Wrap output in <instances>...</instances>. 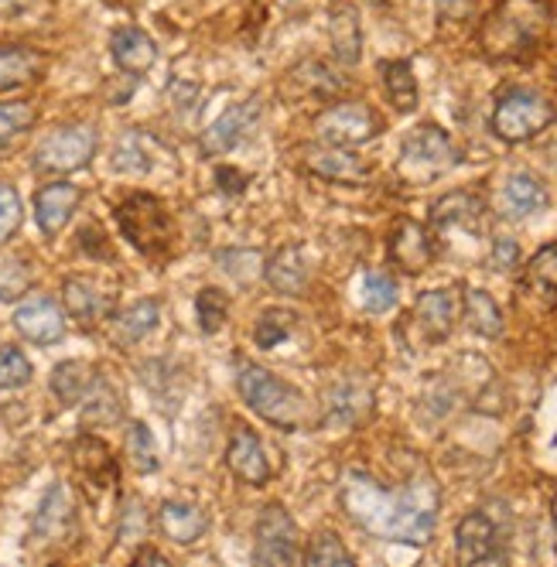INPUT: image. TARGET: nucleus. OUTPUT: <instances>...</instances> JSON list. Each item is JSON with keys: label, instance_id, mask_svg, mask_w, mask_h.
Listing matches in <instances>:
<instances>
[{"label": "nucleus", "instance_id": "obj_1", "mask_svg": "<svg viewBox=\"0 0 557 567\" xmlns=\"http://www.w3.org/2000/svg\"><path fill=\"white\" fill-rule=\"evenodd\" d=\"M342 506L349 519L367 530L370 537L390 544H411L424 547L434 537L437 506L442 493L427 472L414 475L404 489H383V485L367 472H345L342 478Z\"/></svg>", "mask_w": 557, "mask_h": 567}, {"label": "nucleus", "instance_id": "obj_2", "mask_svg": "<svg viewBox=\"0 0 557 567\" xmlns=\"http://www.w3.org/2000/svg\"><path fill=\"white\" fill-rule=\"evenodd\" d=\"M547 31L544 0H503L486 18L479 42L489 59H527Z\"/></svg>", "mask_w": 557, "mask_h": 567}, {"label": "nucleus", "instance_id": "obj_3", "mask_svg": "<svg viewBox=\"0 0 557 567\" xmlns=\"http://www.w3.org/2000/svg\"><path fill=\"white\" fill-rule=\"evenodd\" d=\"M116 223H121V233L131 239V247L147 260H165L178 239L175 216L168 213L162 198H154L147 192L127 195L116 206Z\"/></svg>", "mask_w": 557, "mask_h": 567}, {"label": "nucleus", "instance_id": "obj_4", "mask_svg": "<svg viewBox=\"0 0 557 567\" xmlns=\"http://www.w3.org/2000/svg\"><path fill=\"white\" fill-rule=\"evenodd\" d=\"M236 386H240V396L247 408L264 417L274 427H285V431H298L308 421V403L305 396L288 386L281 377H274L270 370L260 367H244L240 377H236Z\"/></svg>", "mask_w": 557, "mask_h": 567}, {"label": "nucleus", "instance_id": "obj_5", "mask_svg": "<svg viewBox=\"0 0 557 567\" xmlns=\"http://www.w3.org/2000/svg\"><path fill=\"white\" fill-rule=\"evenodd\" d=\"M455 165H458V147L452 144V137L442 127L421 124L401 144L396 175H401L408 185H427L434 178L448 175Z\"/></svg>", "mask_w": 557, "mask_h": 567}, {"label": "nucleus", "instance_id": "obj_6", "mask_svg": "<svg viewBox=\"0 0 557 567\" xmlns=\"http://www.w3.org/2000/svg\"><path fill=\"white\" fill-rule=\"evenodd\" d=\"M554 124V106L534 90H509L493 110V134L506 144H524Z\"/></svg>", "mask_w": 557, "mask_h": 567}, {"label": "nucleus", "instance_id": "obj_7", "mask_svg": "<svg viewBox=\"0 0 557 567\" xmlns=\"http://www.w3.org/2000/svg\"><path fill=\"white\" fill-rule=\"evenodd\" d=\"M383 120L373 106L367 103H336L326 113H318L314 134L329 147H360L380 137Z\"/></svg>", "mask_w": 557, "mask_h": 567}, {"label": "nucleus", "instance_id": "obj_8", "mask_svg": "<svg viewBox=\"0 0 557 567\" xmlns=\"http://www.w3.org/2000/svg\"><path fill=\"white\" fill-rule=\"evenodd\" d=\"M96 154V131L93 127H59L34 151V172L42 175H69L86 168Z\"/></svg>", "mask_w": 557, "mask_h": 567}, {"label": "nucleus", "instance_id": "obj_9", "mask_svg": "<svg viewBox=\"0 0 557 567\" xmlns=\"http://www.w3.org/2000/svg\"><path fill=\"white\" fill-rule=\"evenodd\" d=\"M254 560L267 567H288L301 560L298 550V526L285 506H264L257 519V544H254Z\"/></svg>", "mask_w": 557, "mask_h": 567}, {"label": "nucleus", "instance_id": "obj_10", "mask_svg": "<svg viewBox=\"0 0 557 567\" xmlns=\"http://www.w3.org/2000/svg\"><path fill=\"white\" fill-rule=\"evenodd\" d=\"M455 547L462 564H503L506 560V540L499 526L489 513H468L458 530H455Z\"/></svg>", "mask_w": 557, "mask_h": 567}, {"label": "nucleus", "instance_id": "obj_11", "mask_svg": "<svg viewBox=\"0 0 557 567\" xmlns=\"http://www.w3.org/2000/svg\"><path fill=\"white\" fill-rule=\"evenodd\" d=\"M386 254L404 274H421L434 264L437 250H434V236L427 233V226L414 219H396L386 239Z\"/></svg>", "mask_w": 557, "mask_h": 567}, {"label": "nucleus", "instance_id": "obj_12", "mask_svg": "<svg viewBox=\"0 0 557 567\" xmlns=\"http://www.w3.org/2000/svg\"><path fill=\"white\" fill-rule=\"evenodd\" d=\"M260 113H264L260 100H247V103L229 106L219 120H213L209 131L203 134V151L206 154H226L233 147H240L254 134V127L260 124Z\"/></svg>", "mask_w": 557, "mask_h": 567}, {"label": "nucleus", "instance_id": "obj_13", "mask_svg": "<svg viewBox=\"0 0 557 567\" xmlns=\"http://www.w3.org/2000/svg\"><path fill=\"white\" fill-rule=\"evenodd\" d=\"M14 329L34 346H55L65 336V318L49 295H31L14 311Z\"/></svg>", "mask_w": 557, "mask_h": 567}, {"label": "nucleus", "instance_id": "obj_14", "mask_svg": "<svg viewBox=\"0 0 557 567\" xmlns=\"http://www.w3.org/2000/svg\"><path fill=\"white\" fill-rule=\"evenodd\" d=\"M72 465H75V472H79V478H83V485L86 489L96 496H103L106 489H113L116 485V478H121V472H116V462H113V455H110V449L100 441V437H93V434H83L75 441V449H72Z\"/></svg>", "mask_w": 557, "mask_h": 567}, {"label": "nucleus", "instance_id": "obj_15", "mask_svg": "<svg viewBox=\"0 0 557 567\" xmlns=\"http://www.w3.org/2000/svg\"><path fill=\"white\" fill-rule=\"evenodd\" d=\"M75 526V506H72V496L62 482H55L52 489L45 493L42 506L34 513V526H31V540L38 544H62Z\"/></svg>", "mask_w": 557, "mask_h": 567}, {"label": "nucleus", "instance_id": "obj_16", "mask_svg": "<svg viewBox=\"0 0 557 567\" xmlns=\"http://www.w3.org/2000/svg\"><path fill=\"white\" fill-rule=\"evenodd\" d=\"M226 465L229 472L247 482V485H267L270 478V458L264 441L250 431V427H236L229 437V449H226Z\"/></svg>", "mask_w": 557, "mask_h": 567}, {"label": "nucleus", "instance_id": "obj_17", "mask_svg": "<svg viewBox=\"0 0 557 567\" xmlns=\"http://www.w3.org/2000/svg\"><path fill=\"white\" fill-rule=\"evenodd\" d=\"M455 318H458V295L452 288L424 291L414 301V321L427 342H445L455 329Z\"/></svg>", "mask_w": 557, "mask_h": 567}, {"label": "nucleus", "instance_id": "obj_18", "mask_svg": "<svg viewBox=\"0 0 557 567\" xmlns=\"http://www.w3.org/2000/svg\"><path fill=\"white\" fill-rule=\"evenodd\" d=\"M83 202V188L72 182H52L45 188H38L34 195V219L42 226L45 236H59L65 229V223L72 219V213Z\"/></svg>", "mask_w": 557, "mask_h": 567}, {"label": "nucleus", "instance_id": "obj_19", "mask_svg": "<svg viewBox=\"0 0 557 567\" xmlns=\"http://www.w3.org/2000/svg\"><path fill=\"white\" fill-rule=\"evenodd\" d=\"M62 301H65V311L79 321L83 329H93L100 321L110 315L113 308V295H106L96 280L90 277H69L62 284Z\"/></svg>", "mask_w": 557, "mask_h": 567}, {"label": "nucleus", "instance_id": "obj_20", "mask_svg": "<svg viewBox=\"0 0 557 567\" xmlns=\"http://www.w3.org/2000/svg\"><path fill=\"white\" fill-rule=\"evenodd\" d=\"M486 216V202L472 192H452L445 198H437L431 206V229L434 233H448V229H465V233H479Z\"/></svg>", "mask_w": 557, "mask_h": 567}, {"label": "nucleus", "instance_id": "obj_21", "mask_svg": "<svg viewBox=\"0 0 557 567\" xmlns=\"http://www.w3.org/2000/svg\"><path fill=\"white\" fill-rule=\"evenodd\" d=\"M157 526H162V534L178 544V547H192L206 537L209 530V519L206 513L198 509L195 503H185V499H168L157 509Z\"/></svg>", "mask_w": 557, "mask_h": 567}, {"label": "nucleus", "instance_id": "obj_22", "mask_svg": "<svg viewBox=\"0 0 557 567\" xmlns=\"http://www.w3.org/2000/svg\"><path fill=\"white\" fill-rule=\"evenodd\" d=\"M110 52H113V62L121 65V72H127V75H144L157 62L154 38L147 31H141V28H134V24L113 31Z\"/></svg>", "mask_w": 557, "mask_h": 567}, {"label": "nucleus", "instance_id": "obj_23", "mask_svg": "<svg viewBox=\"0 0 557 567\" xmlns=\"http://www.w3.org/2000/svg\"><path fill=\"white\" fill-rule=\"evenodd\" d=\"M305 168L318 178L329 182H363L370 178V165L363 157H355L349 147H318L305 157Z\"/></svg>", "mask_w": 557, "mask_h": 567}, {"label": "nucleus", "instance_id": "obj_24", "mask_svg": "<svg viewBox=\"0 0 557 567\" xmlns=\"http://www.w3.org/2000/svg\"><path fill=\"white\" fill-rule=\"evenodd\" d=\"M547 202H550L547 185L530 172H513L503 185V213L513 219H524V216L547 209Z\"/></svg>", "mask_w": 557, "mask_h": 567}, {"label": "nucleus", "instance_id": "obj_25", "mask_svg": "<svg viewBox=\"0 0 557 567\" xmlns=\"http://www.w3.org/2000/svg\"><path fill=\"white\" fill-rule=\"evenodd\" d=\"M45 59L24 45H0V96L31 86L42 75Z\"/></svg>", "mask_w": 557, "mask_h": 567}, {"label": "nucleus", "instance_id": "obj_26", "mask_svg": "<svg viewBox=\"0 0 557 567\" xmlns=\"http://www.w3.org/2000/svg\"><path fill=\"white\" fill-rule=\"evenodd\" d=\"M264 277L274 291L281 295H301L308 288V264H305V254L301 247H285L277 250L267 267H264Z\"/></svg>", "mask_w": 557, "mask_h": 567}, {"label": "nucleus", "instance_id": "obj_27", "mask_svg": "<svg viewBox=\"0 0 557 567\" xmlns=\"http://www.w3.org/2000/svg\"><path fill=\"white\" fill-rule=\"evenodd\" d=\"M329 34H332L336 59L342 65H355L363 59V28H360V14H355V8H349V4L332 8Z\"/></svg>", "mask_w": 557, "mask_h": 567}, {"label": "nucleus", "instance_id": "obj_28", "mask_svg": "<svg viewBox=\"0 0 557 567\" xmlns=\"http://www.w3.org/2000/svg\"><path fill=\"white\" fill-rule=\"evenodd\" d=\"M96 370L90 367V362H79V359H69V362H59V367L52 370V393L65 403V408H72V403L86 400V393H93L96 386Z\"/></svg>", "mask_w": 557, "mask_h": 567}, {"label": "nucleus", "instance_id": "obj_29", "mask_svg": "<svg viewBox=\"0 0 557 567\" xmlns=\"http://www.w3.org/2000/svg\"><path fill=\"white\" fill-rule=\"evenodd\" d=\"M157 318H162V308L157 301H137L127 311H121L113 318V342L116 346H134L144 336H151L157 329Z\"/></svg>", "mask_w": 557, "mask_h": 567}, {"label": "nucleus", "instance_id": "obj_30", "mask_svg": "<svg viewBox=\"0 0 557 567\" xmlns=\"http://www.w3.org/2000/svg\"><path fill=\"white\" fill-rule=\"evenodd\" d=\"M465 321H468V329L475 336H483V339H499L503 336V311L499 305L493 301V295L479 291V288H472L465 291Z\"/></svg>", "mask_w": 557, "mask_h": 567}, {"label": "nucleus", "instance_id": "obj_31", "mask_svg": "<svg viewBox=\"0 0 557 567\" xmlns=\"http://www.w3.org/2000/svg\"><path fill=\"white\" fill-rule=\"evenodd\" d=\"M380 72H383V90H386L390 103L401 113H411L417 106V79H414L411 62L393 59V62H383Z\"/></svg>", "mask_w": 557, "mask_h": 567}, {"label": "nucleus", "instance_id": "obj_32", "mask_svg": "<svg viewBox=\"0 0 557 567\" xmlns=\"http://www.w3.org/2000/svg\"><path fill=\"white\" fill-rule=\"evenodd\" d=\"M527 288L547 305H557V243H547L527 264Z\"/></svg>", "mask_w": 557, "mask_h": 567}, {"label": "nucleus", "instance_id": "obj_33", "mask_svg": "<svg viewBox=\"0 0 557 567\" xmlns=\"http://www.w3.org/2000/svg\"><path fill=\"white\" fill-rule=\"evenodd\" d=\"M301 560H305L308 567H352V564H355V557L345 550V544H342L332 530H318V534L308 540Z\"/></svg>", "mask_w": 557, "mask_h": 567}, {"label": "nucleus", "instance_id": "obj_34", "mask_svg": "<svg viewBox=\"0 0 557 567\" xmlns=\"http://www.w3.org/2000/svg\"><path fill=\"white\" fill-rule=\"evenodd\" d=\"M295 321L298 315L288 311V308H267L260 318H257V329H254V342L260 349H277L291 332H295Z\"/></svg>", "mask_w": 557, "mask_h": 567}, {"label": "nucleus", "instance_id": "obj_35", "mask_svg": "<svg viewBox=\"0 0 557 567\" xmlns=\"http://www.w3.org/2000/svg\"><path fill=\"white\" fill-rule=\"evenodd\" d=\"M38 120L34 103L14 100V103H0V151L11 147L18 137H24Z\"/></svg>", "mask_w": 557, "mask_h": 567}, {"label": "nucleus", "instance_id": "obj_36", "mask_svg": "<svg viewBox=\"0 0 557 567\" xmlns=\"http://www.w3.org/2000/svg\"><path fill=\"white\" fill-rule=\"evenodd\" d=\"M360 295H363L360 301L370 315H383L396 305V280L386 270H367Z\"/></svg>", "mask_w": 557, "mask_h": 567}, {"label": "nucleus", "instance_id": "obj_37", "mask_svg": "<svg viewBox=\"0 0 557 567\" xmlns=\"http://www.w3.org/2000/svg\"><path fill=\"white\" fill-rule=\"evenodd\" d=\"M195 315H198V326H203L206 336L219 332L229 318V295H223L219 288H203L195 295Z\"/></svg>", "mask_w": 557, "mask_h": 567}, {"label": "nucleus", "instance_id": "obj_38", "mask_svg": "<svg viewBox=\"0 0 557 567\" xmlns=\"http://www.w3.org/2000/svg\"><path fill=\"white\" fill-rule=\"evenodd\" d=\"M127 458H131L134 472H141V475H151V472H157V465H162V462H157L154 434L141 421H134L127 427Z\"/></svg>", "mask_w": 557, "mask_h": 567}, {"label": "nucleus", "instance_id": "obj_39", "mask_svg": "<svg viewBox=\"0 0 557 567\" xmlns=\"http://www.w3.org/2000/svg\"><path fill=\"white\" fill-rule=\"evenodd\" d=\"M31 288V267L21 257H0V301H18Z\"/></svg>", "mask_w": 557, "mask_h": 567}, {"label": "nucleus", "instance_id": "obj_40", "mask_svg": "<svg viewBox=\"0 0 557 567\" xmlns=\"http://www.w3.org/2000/svg\"><path fill=\"white\" fill-rule=\"evenodd\" d=\"M31 383V362L21 349L4 346L0 349V390H18Z\"/></svg>", "mask_w": 557, "mask_h": 567}, {"label": "nucleus", "instance_id": "obj_41", "mask_svg": "<svg viewBox=\"0 0 557 567\" xmlns=\"http://www.w3.org/2000/svg\"><path fill=\"white\" fill-rule=\"evenodd\" d=\"M21 219H24V209H21L18 192L0 182V243H8L21 229Z\"/></svg>", "mask_w": 557, "mask_h": 567}, {"label": "nucleus", "instance_id": "obj_42", "mask_svg": "<svg viewBox=\"0 0 557 567\" xmlns=\"http://www.w3.org/2000/svg\"><path fill=\"white\" fill-rule=\"evenodd\" d=\"M489 264L493 270H513L520 264V243L509 239V236H499L493 239V254H489Z\"/></svg>", "mask_w": 557, "mask_h": 567}, {"label": "nucleus", "instance_id": "obj_43", "mask_svg": "<svg viewBox=\"0 0 557 567\" xmlns=\"http://www.w3.org/2000/svg\"><path fill=\"white\" fill-rule=\"evenodd\" d=\"M144 526H147V516H144L141 503L131 499L127 509H124V516H121V540H141Z\"/></svg>", "mask_w": 557, "mask_h": 567}, {"label": "nucleus", "instance_id": "obj_44", "mask_svg": "<svg viewBox=\"0 0 557 567\" xmlns=\"http://www.w3.org/2000/svg\"><path fill=\"white\" fill-rule=\"evenodd\" d=\"M216 182H219V188H223V192L240 195V192H244V185H247V175L233 172V168H219V172H216Z\"/></svg>", "mask_w": 557, "mask_h": 567}, {"label": "nucleus", "instance_id": "obj_45", "mask_svg": "<svg viewBox=\"0 0 557 567\" xmlns=\"http://www.w3.org/2000/svg\"><path fill=\"white\" fill-rule=\"evenodd\" d=\"M134 564H162V567H168V557L162 550H154V547H141L134 554Z\"/></svg>", "mask_w": 557, "mask_h": 567}, {"label": "nucleus", "instance_id": "obj_46", "mask_svg": "<svg viewBox=\"0 0 557 567\" xmlns=\"http://www.w3.org/2000/svg\"><path fill=\"white\" fill-rule=\"evenodd\" d=\"M34 4V0H0V18H11V14H21Z\"/></svg>", "mask_w": 557, "mask_h": 567}, {"label": "nucleus", "instance_id": "obj_47", "mask_svg": "<svg viewBox=\"0 0 557 567\" xmlns=\"http://www.w3.org/2000/svg\"><path fill=\"white\" fill-rule=\"evenodd\" d=\"M550 516H554V540H557V496H554V506H550Z\"/></svg>", "mask_w": 557, "mask_h": 567}]
</instances>
